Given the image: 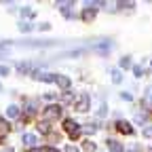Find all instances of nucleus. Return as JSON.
<instances>
[{"instance_id":"obj_27","label":"nucleus","mask_w":152,"mask_h":152,"mask_svg":"<svg viewBox=\"0 0 152 152\" xmlns=\"http://www.w3.org/2000/svg\"><path fill=\"white\" fill-rule=\"evenodd\" d=\"M47 152H59V150H57V148H49Z\"/></svg>"},{"instance_id":"obj_14","label":"nucleus","mask_w":152,"mask_h":152,"mask_svg":"<svg viewBox=\"0 0 152 152\" xmlns=\"http://www.w3.org/2000/svg\"><path fill=\"white\" fill-rule=\"evenodd\" d=\"M38 131H40V133H45V135H47V133L51 131V129H49V123H38Z\"/></svg>"},{"instance_id":"obj_18","label":"nucleus","mask_w":152,"mask_h":152,"mask_svg":"<svg viewBox=\"0 0 152 152\" xmlns=\"http://www.w3.org/2000/svg\"><path fill=\"white\" fill-rule=\"evenodd\" d=\"M30 70H32L30 64H21V66H19V72H30Z\"/></svg>"},{"instance_id":"obj_8","label":"nucleus","mask_w":152,"mask_h":152,"mask_svg":"<svg viewBox=\"0 0 152 152\" xmlns=\"http://www.w3.org/2000/svg\"><path fill=\"white\" fill-rule=\"evenodd\" d=\"M23 144L34 148V146L38 144V140H36V135H32V133H26V135H23Z\"/></svg>"},{"instance_id":"obj_13","label":"nucleus","mask_w":152,"mask_h":152,"mask_svg":"<svg viewBox=\"0 0 152 152\" xmlns=\"http://www.w3.org/2000/svg\"><path fill=\"white\" fill-rule=\"evenodd\" d=\"M36 13L32 11V9H21V17H26V19H32Z\"/></svg>"},{"instance_id":"obj_12","label":"nucleus","mask_w":152,"mask_h":152,"mask_svg":"<svg viewBox=\"0 0 152 152\" xmlns=\"http://www.w3.org/2000/svg\"><path fill=\"white\" fill-rule=\"evenodd\" d=\"M83 152H95V144L93 142H85L83 144Z\"/></svg>"},{"instance_id":"obj_7","label":"nucleus","mask_w":152,"mask_h":152,"mask_svg":"<svg viewBox=\"0 0 152 152\" xmlns=\"http://www.w3.org/2000/svg\"><path fill=\"white\" fill-rule=\"evenodd\" d=\"M108 148H110V152H125L123 144H118L116 140H108Z\"/></svg>"},{"instance_id":"obj_6","label":"nucleus","mask_w":152,"mask_h":152,"mask_svg":"<svg viewBox=\"0 0 152 152\" xmlns=\"http://www.w3.org/2000/svg\"><path fill=\"white\" fill-rule=\"evenodd\" d=\"M95 15H97V11H95L93 7H87V9L83 11V19H85V21H93Z\"/></svg>"},{"instance_id":"obj_16","label":"nucleus","mask_w":152,"mask_h":152,"mask_svg":"<svg viewBox=\"0 0 152 152\" xmlns=\"http://www.w3.org/2000/svg\"><path fill=\"white\" fill-rule=\"evenodd\" d=\"M85 131H87V133H95V131H97V125L91 123V125H87V127H85Z\"/></svg>"},{"instance_id":"obj_9","label":"nucleus","mask_w":152,"mask_h":152,"mask_svg":"<svg viewBox=\"0 0 152 152\" xmlns=\"http://www.w3.org/2000/svg\"><path fill=\"white\" fill-rule=\"evenodd\" d=\"M11 131V127H9V123L4 121V118H0V135H7V133Z\"/></svg>"},{"instance_id":"obj_20","label":"nucleus","mask_w":152,"mask_h":152,"mask_svg":"<svg viewBox=\"0 0 152 152\" xmlns=\"http://www.w3.org/2000/svg\"><path fill=\"white\" fill-rule=\"evenodd\" d=\"M19 30H21V32H30L32 26H30V23H21V26H19Z\"/></svg>"},{"instance_id":"obj_3","label":"nucleus","mask_w":152,"mask_h":152,"mask_svg":"<svg viewBox=\"0 0 152 152\" xmlns=\"http://www.w3.org/2000/svg\"><path fill=\"white\" fill-rule=\"evenodd\" d=\"M61 116V108L57 106V104H53V106H47V110H45V118H49V121H55V118H59Z\"/></svg>"},{"instance_id":"obj_2","label":"nucleus","mask_w":152,"mask_h":152,"mask_svg":"<svg viewBox=\"0 0 152 152\" xmlns=\"http://www.w3.org/2000/svg\"><path fill=\"white\" fill-rule=\"evenodd\" d=\"M89 106H91V99H89V95H78V99H76V104H74L76 112H80V114L89 112Z\"/></svg>"},{"instance_id":"obj_15","label":"nucleus","mask_w":152,"mask_h":152,"mask_svg":"<svg viewBox=\"0 0 152 152\" xmlns=\"http://www.w3.org/2000/svg\"><path fill=\"white\" fill-rule=\"evenodd\" d=\"M121 68H131V59H129V57H123V59H121Z\"/></svg>"},{"instance_id":"obj_29","label":"nucleus","mask_w":152,"mask_h":152,"mask_svg":"<svg viewBox=\"0 0 152 152\" xmlns=\"http://www.w3.org/2000/svg\"><path fill=\"white\" fill-rule=\"evenodd\" d=\"M129 152H135V150H129Z\"/></svg>"},{"instance_id":"obj_25","label":"nucleus","mask_w":152,"mask_h":152,"mask_svg":"<svg viewBox=\"0 0 152 152\" xmlns=\"http://www.w3.org/2000/svg\"><path fill=\"white\" fill-rule=\"evenodd\" d=\"M99 116H106V104H104V106L99 108Z\"/></svg>"},{"instance_id":"obj_22","label":"nucleus","mask_w":152,"mask_h":152,"mask_svg":"<svg viewBox=\"0 0 152 152\" xmlns=\"http://www.w3.org/2000/svg\"><path fill=\"white\" fill-rule=\"evenodd\" d=\"M144 135H146V137H152V127H146V129H144Z\"/></svg>"},{"instance_id":"obj_10","label":"nucleus","mask_w":152,"mask_h":152,"mask_svg":"<svg viewBox=\"0 0 152 152\" xmlns=\"http://www.w3.org/2000/svg\"><path fill=\"white\" fill-rule=\"evenodd\" d=\"M7 114H9V116H11V118H17V116H19V108H17V106H9V110H7Z\"/></svg>"},{"instance_id":"obj_24","label":"nucleus","mask_w":152,"mask_h":152,"mask_svg":"<svg viewBox=\"0 0 152 152\" xmlns=\"http://www.w3.org/2000/svg\"><path fill=\"white\" fill-rule=\"evenodd\" d=\"M146 93H148V97H146V99H148V102H152V87H148V91H146Z\"/></svg>"},{"instance_id":"obj_1","label":"nucleus","mask_w":152,"mask_h":152,"mask_svg":"<svg viewBox=\"0 0 152 152\" xmlns=\"http://www.w3.org/2000/svg\"><path fill=\"white\" fill-rule=\"evenodd\" d=\"M64 129H66V133L70 135V140H76V137L80 135V127H78V123L72 121V118H66V121H64Z\"/></svg>"},{"instance_id":"obj_28","label":"nucleus","mask_w":152,"mask_h":152,"mask_svg":"<svg viewBox=\"0 0 152 152\" xmlns=\"http://www.w3.org/2000/svg\"><path fill=\"white\" fill-rule=\"evenodd\" d=\"M30 152H40V150H38V148H32V150H30Z\"/></svg>"},{"instance_id":"obj_21","label":"nucleus","mask_w":152,"mask_h":152,"mask_svg":"<svg viewBox=\"0 0 152 152\" xmlns=\"http://www.w3.org/2000/svg\"><path fill=\"white\" fill-rule=\"evenodd\" d=\"M133 74H135V76H142V74H144V70H142L140 66H135V68H133Z\"/></svg>"},{"instance_id":"obj_4","label":"nucleus","mask_w":152,"mask_h":152,"mask_svg":"<svg viewBox=\"0 0 152 152\" xmlns=\"http://www.w3.org/2000/svg\"><path fill=\"white\" fill-rule=\"evenodd\" d=\"M55 83L59 85L64 91H66V89H70V78H68V76H64V74H55Z\"/></svg>"},{"instance_id":"obj_11","label":"nucleus","mask_w":152,"mask_h":152,"mask_svg":"<svg viewBox=\"0 0 152 152\" xmlns=\"http://www.w3.org/2000/svg\"><path fill=\"white\" fill-rule=\"evenodd\" d=\"M123 80V72H118V70H112V83H121Z\"/></svg>"},{"instance_id":"obj_26","label":"nucleus","mask_w":152,"mask_h":152,"mask_svg":"<svg viewBox=\"0 0 152 152\" xmlns=\"http://www.w3.org/2000/svg\"><path fill=\"white\" fill-rule=\"evenodd\" d=\"M66 152H78V150H76L74 146H68V148H66Z\"/></svg>"},{"instance_id":"obj_5","label":"nucleus","mask_w":152,"mask_h":152,"mask_svg":"<svg viewBox=\"0 0 152 152\" xmlns=\"http://www.w3.org/2000/svg\"><path fill=\"white\" fill-rule=\"evenodd\" d=\"M116 129H118L121 133H125V135H131V133H133V127H131L127 121H118V123H116Z\"/></svg>"},{"instance_id":"obj_17","label":"nucleus","mask_w":152,"mask_h":152,"mask_svg":"<svg viewBox=\"0 0 152 152\" xmlns=\"http://www.w3.org/2000/svg\"><path fill=\"white\" fill-rule=\"evenodd\" d=\"M118 9H133V2H118Z\"/></svg>"},{"instance_id":"obj_19","label":"nucleus","mask_w":152,"mask_h":152,"mask_svg":"<svg viewBox=\"0 0 152 152\" xmlns=\"http://www.w3.org/2000/svg\"><path fill=\"white\" fill-rule=\"evenodd\" d=\"M121 97H123V99H125V102H131V99H133V95H131V93H127V91H125V93H121Z\"/></svg>"},{"instance_id":"obj_23","label":"nucleus","mask_w":152,"mask_h":152,"mask_svg":"<svg viewBox=\"0 0 152 152\" xmlns=\"http://www.w3.org/2000/svg\"><path fill=\"white\" fill-rule=\"evenodd\" d=\"M9 74V68H4V66H0V76H7Z\"/></svg>"}]
</instances>
